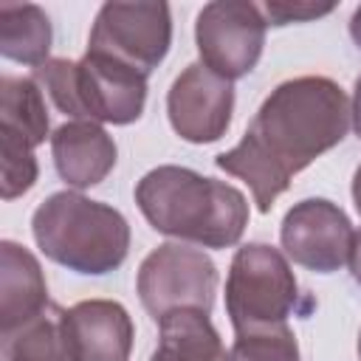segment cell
<instances>
[{"mask_svg": "<svg viewBox=\"0 0 361 361\" xmlns=\"http://www.w3.org/2000/svg\"><path fill=\"white\" fill-rule=\"evenodd\" d=\"M220 333L206 310L178 307L158 319V347L149 361H226Z\"/></svg>", "mask_w": 361, "mask_h": 361, "instance_id": "9a60e30c", "label": "cell"}, {"mask_svg": "<svg viewBox=\"0 0 361 361\" xmlns=\"http://www.w3.org/2000/svg\"><path fill=\"white\" fill-rule=\"evenodd\" d=\"M51 155L59 178L73 189L99 186L116 166L113 135L96 121H65L51 133Z\"/></svg>", "mask_w": 361, "mask_h": 361, "instance_id": "8fae6325", "label": "cell"}, {"mask_svg": "<svg viewBox=\"0 0 361 361\" xmlns=\"http://www.w3.org/2000/svg\"><path fill=\"white\" fill-rule=\"evenodd\" d=\"M31 231L39 251L73 274H110L130 251L127 217L110 203L68 189L48 195L37 206Z\"/></svg>", "mask_w": 361, "mask_h": 361, "instance_id": "3957f363", "label": "cell"}, {"mask_svg": "<svg viewBox=\"0 0 361 361\" xmlns=\"http://www.w3.org/2000/svg\"><path fill=\"white\" fill-rule=\"evenodd\" d=\"M48 107L45 93L34 76H0V135L23 141L37 149L48 138Z\"/></svg>", "mask_w": 361, "mask_h": 361, "instance_id": "2e32d148", "label": "cell"}, {"mask_svg": "<svg viewBox=\"0 0 361 361\" xmlns=\"http://www.w3.org/2000/svg\"><path fill=\"white\" fill-rule=\"evenodd\" d=\"M353 110L344 87L330 76H296L276 85L245 135L214 166L245 180L257 209L265 214L290 186L293 175L344 141Z\"/></svg>", "mask_w": 361, "mask_h": 361, "instance_id": "6da1fadb", "label": "cell"}, {"mask_svg": "<svg viewBox=\"0 0 361 361\" xmlns=\"http://www.w3.org/2000/svg\"><path fill=\"white\" fill-rule=\"evenodd\" d=\"M358 358H361V333H358Z\"/></svg>", "mask_w": 361, "mask_h": 361, "instance_id": "d4e9b609", "label": "cell"}, {"mask_svg": "<svg viewBox=\"0 0 361 361\" xmlns=\"http://www.w3.org/2000/svg\"><path fill=\"white\" fill-rule=\"evenodd\" d=\"M226 361H302V358H299V344L293 330L282 324V327L234 336V344Z\"/></svg>", "mask_w": 361, "mask_h": 361, "instance_id": "ac0fdd59", "label": "cell"}, {"mask_svg": "<svg viewBox=\"0 0 361 361\" xmlns=\"http://www.w3.org/2000/svg\"><path fill=\"white\" fill-rule=\"evenodd\" d=\"M268 20L257 3L248 0H214L206 3L195 23V42L200 65L212 73L234 82L248 76L265 45Z\"/></svg>", "mask_w": 361, "mask_h": 361, "instance_id": "ba28073f", "label": "cell"}, {"mask_svg": "<svg viewBox=\"0 0 361 361\" xmlns=\"http://www.w3.org/2000/svg\"><path fill=\"white\" fill-rule=\"evenodd\" d=\"M172 45L166 3H104L93 20L87 51L149 76Z\"/></svg>", "mask_w": 361, "mask_h": 361, "instance_id": "52a82bcc", "label": "cell"}, {"mask_svg": "<svg viewBox=\"0 0 361 361\" xmlns=\"http://www.w3.org/2000/svg\"><path fill=\"white\" fill-rule=\"evenodd\" d=\"M68 327L82 361H130L135 327L121 302H76L73 307H68Z\"/></svg>", "mask_w": 361, "mask_h": 361, "instance_id": "7c38bea8", "label": "cell"}, {"mask_svg": "<svg viewBox=\"0 0 361 361\" xmlns=\"http://www.w3.org/2000/svg\"><path fill=\"white\" fill-rule=\"evenodd\" d=\"M34 82L71 121L133 124L147 104V76L93 51L82 59H48L34 68Z\"/></svg>", "mask_w": 361, "mask_h": 361, "instance_id": "277c9868", "label": "cell"}, {"mask_svg": "<svg viewBox=\"0 0 361 361\" xmlns=\"http://www.w3.org/2000/svg\"><path fill=\"white\" fill-rule=\"evenodd\" d=\"M350 37H353V42L361 48V6L353 11V17H350Z\"/></svg>", "mask_w": 361, "mask_h": 361, "instance_id": "603a6c76", "label": "cell"}, {"mask_svg": "<svg viewBox=\"0 0 361 361\" xmlns=\"http://www.w3.org/2000/svg\"><path fill=\"white\" fill-rule=\"evenodd\" d=\"M0 169H3V180H0L3 200H14L23 192H28L39 175L34 149L6 135H0Z\"/></svg>", "mask_w": 361, "mask_h": 361, "instance_id": "d6986e66", "label": "cell"}, {"mask_svg": "<svg viewBox=\"0 0 361 361\" xmlns=\"http://www.w3.org/2000/svg\"><path fill=\"white\" fill-rule=\"evenodd\" d=\"M350 110H353V127H355V135L361 138V76L355 79V87H353V102H350Z\"/></svg>", "mask_w": 361, "mask_h": 361, "instance_id": "44dd1931", "label": "cell"}, {"mask_svg": "<svg viewBox=\"0 0 361 361\" xmlns=\"http://www.w3.org/2000/svg\"><path fill=\"white\" fill-rule=\"evenodd\" d=\"M135 290L144 310L155 322L178 307H197L209 313L217 290V268L200 248L161 243L144 257Z\"/></svg>", "mask_w": 361, "mask_h": 361, "instance_id": "8992f818", "label": "cell"}, {"mask_svg": "<svg viewBox=\"0 0 361 361\" xmlns=\"http://www.w3.org/2000/svg\"><path fill=\"white\" fill-rule=\"evenodd\" d=\"M39 259L20 243H0V333H8L48 305Z\"/></svg>", "mask_w": 361, "mask_h": 361, "instance_id": "4fadbf2b", "label": "cell"}, {"mask_svg": "<svg viewBox=\"0 0 361 361\" xmlns=\"http://www.w3.org/2000/svg\"><path fill=\"white\" fill-rule=\"evenodd\" d=\"M299 305V282L285 251L245 243L234 251L226 276V313L234 336L282 327Z\"/></svg>", "mask_w": 361, "mask_h": 361, "instance_id": "5b68a950", "label": "cell"}, {"mask_svg": "<svg viewBox=\"0 0 361 361\" xmlns=\"http://www.w3.org/2000/svg\"><path fill=\"white\" fill-rule=\"evenodd\" d=\"M353 240L355 231L347 212L327 197L293 203L279 228L285 257L316 274H333L350 262Z\"/></svg>", "mask_w": 361, "mask_h": 361, "instance_id": "9c48e42d", "label": "cell"}, {"mask_svg": "<svg viewBox=\"0 0 361 361\" xmlns=\"http://www.w3.org/2000/svg\"><path fill=\"white\" fill-rule=\"evenodd\" d=\"M6 361H82L68 327V310L48 302L20 327L0 333Z\"/></svg>", "mask_w": 361, "mask_h": 361, "instance_id": "5bb4252c", "label": "cell"}, {"mask_svg": "<svg viewBox=\"0 0 361 361\" xmlns=\"http://www.w3.org/2000/svg\"><path fill=\"white\" fill-rule=\"evenodd\" d=\"M350 271H353V279L361 285V231H355V240H353V251H350Z\"/></svg>", "mask_w": 361, "mask_h": 361, "instance_id": "7402d4cb", "label": "cell"}, {"mask_svg": "<svg viewBox=\"0 0 361 361\" xmlns=\"http://www.w3.org/2000/svg\"><path fill=\"white\" fill-rule=\"evenodd\" d=\"M135 203L158 234L200 248H231L248 226L245 195L189 166L149 169L135 183Z\"/></svg>", "mask_w": 361, "mask_h": 361, "instance_id": "7a4b0ae2", "label": "cell"}, {"mask_svg": "<svg viewBox=\"0 0 361 361\" xmlns=\"http://www.w3.org/2000/svg\"><path fill=\"white\" fill-rule=\"evenodd\" d=\"M54 42L48 14L34 3L0 6V54L11 62L39 68L48 62Z\"/></svg>", "mask_w": 361, "mask_h": 361, "instance_id": "e0dca14e", "label": "cell"}, {"mask_svg": "<svg viewBox=\"0 0 361 361\" xmlns=\"http://www.w3.org/2000/svg\"><path fill=\"white\" fill-rule=\"evenodd\" d=\"M234 113V85L206 65H186L166 93L172 130L189 144H212L226 135Z\"/></svg>", "mask_w": 361, "mask_h": 361, "instance_id": "30bf717a", "label": "cell"}, {"mask_svg": "<svg viewBox=\"0 0 361 361\" xmlns=\"http://www.w3.org/2000/svg\"><path fill=\"white\" fill-rule=\"evenodd\" d=\"M259 8L265 14L268 25H288V23H307V20L324 17L336 6L333 3H327V6H316V3H262Z\"/></svg>", "mask_w": 361, "mask_h": 361, "instance_id": "ffe728a7", "label": "cell"}, {"mask_svg": "<svg viewBox=\"0 0 361 361\" xmlns=\"http://www.w3.org/2000/svg\"><path fill=\"white\" fill-rule=\"evenodd\" d=\"M353 203H355V209L361 214V164H358V169L353 175Z\"/></svg>", "mask_w": 361, "mask_h": 361, "instance_id": "cb8c5ba5", "label": "cell"}]
</instances>
